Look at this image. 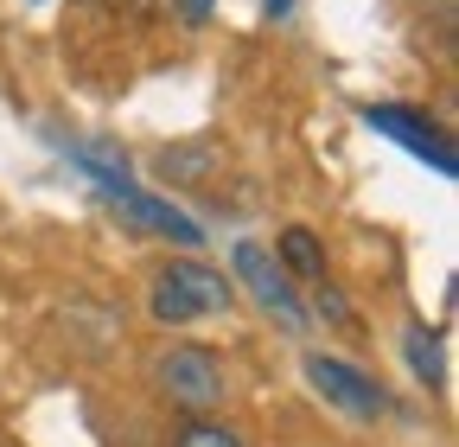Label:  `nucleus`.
Masks as SVG:
<instances>
[{"mask_svg": "<svg viewBox=\"0 0 459 447\" xmlns=\"http://www.w3.org/2000/svg\"><path fill=\"white\" fill-rule=\"evenodd\" d=\"M65 160L77 166V173H90L108 198L122 192V186H134V166H128V153H115V147H90V141H71L65 147Z\"/></svg>", "mask_w": 459, "mask_h": 447, "instance_id": "obj_7", "label": "nucleus"}, {"mask_svg": "<svg viewBox=\"0 0 459 447\" xmlns=\"http://www.w3.org/2000/svg\"><path fill=\"white\" fill-rule=\"evenodd\" d=\"M153 377H160L166 397L179 403V409H192V416H204V409L223 403V371H217V352H204V346H172V352H160Z\"/></svg>", "mask_w": 459, "mask_h": 447, "instance_id": "obj_4", "label": "nucleus"}, {"mask_svg": "<svg viewBox=\"0 0 459 447\" xmlns=\"http://www.w3.org/2000/svg\"><path fill=\"white\" fill-rule=\"evenodd\" d=\"M294 7H300V0H262V13H268V20H294Z\"/></svg>", "mask_w": 459, "mask_h": 447, "instance_id": "obj_12", "label": "nucleus"}, {"mask_svg": "<svg viewBox=\"0 0 459 447\" xmlns=\"http://www.w3.org/2000/svg\"><path fill=\"white\" fill-rule=\"evenodd\" d=\"M179 7H186V20H192V26H204V20H211V0H179Z\"/></svg>", "mask_w": 459, "mask_h": 447, "instance_id": "obj_13", "label": "nucleus"}, {"mask_svg": "<svg viewBox=\"0 0 459 447\" xmlns=\"http://www.w3.org/2000/svg\"><path fill=\"white\" fill-rule=\"evenodd\" d=\"M108 205L122 211V217L134 224V231H153V237L186 243V250H198V243H204V224H198V217H186L179 205H166V198H153V192H141V186H122Z\"/></svg>", "mask_w": 459, "mask_h": 447, "instance_id": "obj_6", "label": "nucleus"}, {"mask_svg": "<svg viewBox=\"0 0 459 447\" xmlns=\"http://www.w3.org/2000/svg\"><path fill=\"white\" fill-rule=\"evenodd\" d=\"M307 383L325 397V409L351 416V422H377V416L389 409V390H383L370 371H358L351 358H325V352H313V358H307Z\"/></svg>", "mask_w": 459, "mask_h": 447, "instance_id": "obj_3", "label": "nucleus"}, {"mask_svg": "<svg viewBox=\"0 0 459 447\" xmlns=\"http://www.w3.org/2000/svg\"><path fill=\"white\" fill-rule=\"evenodd\" d=\"M402 358H409V371L428 383V390H446V346H440V332L428 320H415L409 332H402Z\"/></svg>", "mask_w": 459, "mask_h": 447, "instance_id": "obj_8", "label": "nucleus"}, {"mask_svg": "<svg viewBox=\"0 0 459 447\" xmlns=\"http://www.w3.org/2000/svg\"><path fill=\"white\" fill-rule=\"evenodd\" d=\"M230 301H237V288H230L211 262H166L153 275V288H147V313L160 326H192L204 313H223Z\"/></svg>", "mask_w": 459, "mask_h": 447, "instance_id": "obj_1", "label": "nucleus"}, {"mask_svg": "<svg viewBox=\"0 0 459 447\" xmlns=\"http://www.w3.org/2000/svg\"><path fill=\"white\" fill-rule=\"evenodd\" d=\"M313 307H319V320H332V326H351V301H344L338 288H325V282H319V294H313Z\"/></svg>", "mask_w": 459, "mask_h": 447, "instance_id": "obj_11", "label": "nucleus"}, {"mask_svg": "<svg viewBox=\"0 0 459 447\" xmlns=\"http://www.w3.org/2000/svg\"><path fill=\"white\" fill-rule=\"evenodd\" d=\"M364 128H377V135H389V141H402L421 166H434L440 180H453L459 173V160H453V141H446V128L440 122H428L415 102H370L364 109Z\"/></svg>", "mask_w": 459, "mask_h": 447, "instance_id": "obj_2", "label": "nucleus"}, {"mask_svg": "<svg viewBox=\"0 0 459 447\" xmlns=\"http://www.w3.org/2000/svg\"><path fill=\"white\" fill-rule=\"evenodd\" d=\"M230 262H237V282L255 294V307H262L274 326H287V332H300V326H307V307H300L294 282L281 275V262H274L262 243H237V250H230Z\"/></svg>", "mask_w": 459, "mask_h": 447, "instance_id": "obj_5", "label": "nucleus"}, {"mask_svg": "<svg viewBox=\"0 0 459 447\" xmlns=\"http://www.w3.org/2000/svg\"><path fill=\"white\" fill-rule=\"evenodd\" d=\"M281 275H300V282H325V243L307 224H287L281 231Z\"/></svg>", "mask_w": 459, "mask_h": 447, "instance_id": "obj_9", "label": "nucleus"}, {"mask_svg": "<svg viewBox=\"0 0 459 447\" xmlns=\"http://www.w3.org/2000/svg\"><path fill=\"white\" fill-rule=\"evenodd\" d=\"M172 447H249V441H243L237 428H223V422H204V416H198V422H186L179 434H172Z\"/></svg>", "mask_w": 459, "mask_h": 447, "instance_id": "obj_10", "label": "nucleus"}]
</instances>
